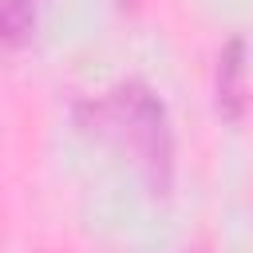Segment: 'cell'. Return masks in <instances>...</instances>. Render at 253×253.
Wrapping results in <instances>:
<instances>
[{
    "label": "cell",
    "mask_w": 253,
    "mask_h": 253,
    "mask_svg": "<svg viewBox=\"0 0 253 253\" xmlns=\"http://www.w3.org/2000/svg\"><path fill=\"white\" fill-rule=\"evenodd\" d=\"M75 115L91 134H99L115 150L130 154L146 190L170 194V186H174V130H170V115L150 83L119 79L115 87L99 91L95 99H83Z\"/></svg>",
    "instance_id": "obj_1"
},
{
    "label": "cell",
    "mask_w": 253,
    "mask_h": 253,
    "mask_svg": "<svg viewBox=\"0 0 253 253\" xmlns=\"http://www.w3.org/2000/svg\"><path fill=\"white\" fill-rule=\"evenodd\" d=\"M217 111L221 119L237 123L245 115V40L229 36L225 47L217 51Z\"/></svg>",
    "instance_id": "obj_2"
},
{
    "label": "cell",
    "mask_w": 253,
    "mask_h": 253,
    "mask_svg": "<svg viewBox=\"0 0 253 253\" xmlns=\"http://www.w3.org/2000/svg\"><path fill=\"white\" fill-rule=\"evenodd\" d=\"M36 24V0H0V43L16 47Z\"/></svg>",
    "instance_id": "obj_3"
}]
</instances>
